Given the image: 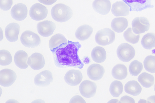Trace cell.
Segmentation results:
<instances>
[{"label":"cell","mask_w":155,"mask_h":103,"mask_svg":"<svg viewBox=\"0 0 155 103\" xmlns=\"http://www.w3.org/2000/svg\"><path fill=\"white\" fill-rule=\"evenodd\" d=\"M81 45L78 42L68 41L53 50L55 65L58 67H72L82 69L84 64L78 55Z\"/></svg>","instance_id":"1"},{"label":"cell","mask_w":155,"mask_h":103,"mask_svg":"<svg viewBox=\"0 0 155 103\" xmlns=\"http://www.w3.org/2000/svg\"><path fill=\"white\" fill-rule=\"evenodd\" d=\"M51 14L54 20L63 22L71 18L73 15V11L68 6L62 3H58L52 8Z\"/></svg>","instance_id":"2"},{"label":"cell","mask_w":155,"mask_h":103,"mask_svg":"<svg viewBox=\"0 0 155 103\" xmlns=\"http://www.w3.org/2000/svg\"><path fill=\"white\" fill-rule=\"evenodd\" d=\"M114 32L109 28H104L98 31L95 37L96 42L102 46H106L113 43L115 39Z\"/></svg>","instance_id":"3"},{"label":"cell","mask_w":155,"mask_h":103,"mask_svg":"<svg viewBox=\"0 0 155 103\" xmlns=\"http://www.w3.org/2000/svg\"><path fill=\"white\" fill-rule=\"evenodd\" d=\"M22 44L27 47L34 48L37 47L41 43V39L37 34L29 30L24 32L20 37Z\"/></svg>","instance_id":"4"},{"label":"cell","mask_w":155,"mask_h":103,"mask_svg":"<svg viewBox=\"0 0 155 103\" xmlns=\"http://www.w3.org/2000/svg\"><path fill=\"white\" fill-rule=\"evenodd\" d=\"M117 53L120 60L124 62H128L134 57L135 52L131 45L127 43H123L118 47Z\"/></svg>","instance_id":"5"},{"label":"cell","mask_w":155,"mask_h":103,"mask_svg":"<svg viewBox=\"0 0 155 103\" xmlns=\"http://www.w3.org/2000/svg\"><path fill=\"white\" fill-rule=\"evenodd\" d=\"M132 26L133 32L136 34H139L147 31L149 29L150 24L145 17H137L133 20Z\"/></svg>","instance_id":"6"},{"label":"cell","mask_w":155,"mask_h":103,"mask_svg":"<svg viewBox=\"0 0 155 103\" xmlns=\"http://www.w3.org/2000/svg\"><path fill=\"white\" fill-rule=\"evenodd\" d=\"M48 10L42 5L37 3L33 5L29 10V15L33 20L39 21L44 19L47 16Z\"/></svg>","instance_id":"7"},{"label":"cell","mask_w":155,"mask_h":103,"mask_svg":"<svg viewBox=\"0 0 155 103\" xmlns=\"http://www.w3.org/2000/svg\"><path fill=\"white\" fill-rule=\"evenodd\" d=\"M130 8V11H141L147 8H151V0H122Z\"/></svg>","instance_id":"8"},{"label":"cell","mask_w":155,"mask_h":103,"mask_svg":"<svg viewBox=\"0 0 155 103\" xmlns=\"http://www.w3.org/2000/svg\"><path fill=\"white\" fill-rule=\"evenodd\" d=\"M17 76L13 70L5 69L0 71V84L4 87H9L15 81Z\"/></svg>","instance_id":"9"},{"label":"cell","mask_w":155,"mask_h":103,"mask_svg":"<svg viewBox=\"0 0 155 103\" xmlns=\"http://www.w3.org/2000/svg\"><path fill=\"white\" fill-rule=\"evenodd\" d=\"M97 85L94 82L88 80H85L80 84L79 90L81 95L84 97L90 98L96 93Z\"/></svg>","instance_id":"10"},{"label":"cell","mask_w":155,"mask_h":103,"mask_svg":"<svg viewBox=\"0 0 155 103\" xmlns=\"http://www.w3.org/2000/svg\"><path fill=\"white\" fill-rule=\"evenodd\" d=\"M56 26L52 21L45 20L38 22L37 29L39 34L44 37H48L52 34Z\"/></svg>","instance_id":"11"},{"label":"cell","mask_w":155,"mask_h":103,"mask_svg":"<svg viewBox=\"0 0 155 103\" xmlns=\"http://www.w3.org/2000/svg\"><path fill=\"white\" fill-rule=\"evenodd\" d=\"M83 76L78 70L71 69L68 71L64 76L66 82L68 85L75 86L79 85L82 80Z\"/></svg>","instance_id":"12"},{"label":"cell","mask_w":155,"mask_h":103,"mask_svg":"<svg viewBox=\"0 0 155 103\" xmlns=\"http://www.w3.org/2000/svg\"><path fill=\"white\" fill-rule=\"evenodd\" d=\"M53 80L52 74L48 70L42 71L37 74L34 79L35 85L39 86H46L49 85Z\"/></svg>","instance_id":"13"},{"label":"cell","mask_w":155,"mask_h":103,"mask_svg":"<svg viewBox=\"0 0 155 103\" xmlns=\"http://www.w3.org/2000/svg\"><path fill=\"white\" fill-rule=\"evenodd\" d=\"M105 72L104 67L99 64L94 63L89 66L87 70V74L89 78L94 81L100 79Z\"/></svg>","instance_id":"14"},{"label":"cell","mask_w":155,"mask_h":103,"mask_svg":"<svg viewBox=\"0 0 155 103\" xmlns=\"http://www.w3.org/2000/svg\"><path fill=\"white\" fill-rule=\"evenodd\" d=\"M28 9L26 6L23 4L20 3L14 5L11 9V14L15 20L21 21L27 17Z\"/></svg>","instance_id":"15"},{"label":"cell","mask_w":155,"mask_h":103,"mask_svg":"<svg viewBox=\"0 0 155 103\" xmlns=\"http://www.w3.org/2000/svg\"><path fill=\"white\" fill-rule=\"evenodd\" d=\"M27 63L33 69L38 70L44 67L45 61L43 56L41 54L35 53L28 58Z\"/></svg>","instance_id":"16"},{"label":"cell","mask_w":155,"mask_h":103,"mask_svg":"<svg viewBox=\"0 0 155 103\" xmlns=\"http://www.w3.org/2000/svg\"><path fill=\"white\" fill-rule=\"evenodd\" d=\"M20 27L15 23H12L8 24L5 29V37L10 42L16 41L18 38Z\"/></svg>","instance_id":"17"},{"label":"cell","mask_w":155,"mask_h":103,"mask_svg":"<svg viewBox=\"0 0 155 103\" xmlns=\"http://www.w3.org/2000/svg\"><path fill=\"white\" fill-rule=\"evenodd\" d=\"M111 11L115 16H126L129 13L130 8L124 2L117 1L113 4Z\"/></svg>","instance_id":"18"},{"label":"cell","mask_w":155,"mask_h":103,"mask_svg":"<svg viewBox=\"0 0 155 103\" xmlns=\"http://www.w3.org/2000/svg\"><path fill=\"white\" fill-rule=\"evenodd\" d=\"M92 7L96 12L105 15L110 11L111 5L109 0H94L92 3Z\"/></svg>","instance_id":"19"},{"label":"cell","mask_w":155,"mask_h":103,"mask_svg":"<svg viewBox=\"0 0 155 103\" xmlns=\"http://www.w3.org/2000/svg\"><path fill=\"white\" fill-rule=\"evenodd\" d=\"M93 31V29L90 26L87 24L83 25L77 29L75 32V36L80 40H84L89 38Z\"/></svg>","instance_id":"20"},{"label":"cell","mask_w":155,"mask_h":103,"mask_svg":"<svg viewBox=\"0 0 155 103\" xmlns=\"http://www.w3.org/2000/svg\"><path fill=\"white\" fill-rule=\"evenodd\" d=\"M28 56L27 53L23 50L17 51L14 56V61L16 65L19 68L24 69L28 66L27 62Z\"/></svg>","instance_id":"21"},{"label":"cell","mask_w":155,"mask_h":103,"mask_svg":"<svg viewBox=\"0 0 155 103\" xmlns=\"http://www.w3.org/2000/svg\"><path fill=\"white\" fill-rule=\"evenodd\" d=\"M127 19L124 17H117L114 18L111 21V27L114 31L120 33L123 32L127 27Z\"/></svg>","instance_id":"22"},{"label":"cell","mask_w":155,"mask_h":103,"mask_svg":"<svg viewBox=\"0 0 155 103\" xmlns=\"http://www.w3.org/2000/svg\"><path fill=\"white\" fill-rule=\"evenodd\" d=\"M111 73L114 78L118 80L123 79L127 75V68L124 64H117L113 68Z\"/></svg>","instance_id":"23"},{"label":"cell","mask_w":155,"mask_h":103,"mask_svg":"<svg viewBox=\"0 0 155 103\" xmlns=\"http://www.w3.org/2000/svg\"><path fill=\"white\" fill-rule=\"evenodd\" d=\"M91 56L93 61L97 63L104 62L106 58V52L102 47L97 46L94 47L91 52Z\"/></svg>","instance_id":"24"},{"label":"cell","mask_w":155,"mask_h":103,"mask_svg":"<svg viewBox=\"0 0 155 103\" xmlns=\"http://www.w3.org/2000/svg\"><path fill=\"white\" fill-rule=\"evenodd\" d=\"M124 90L128 94L137 96L141 93L142 88L137 81L131 80L128 81L125 84Z\"/></svg>","instance_id":"25"},{"label":"cell","mask_w":155,"mask_h":103,"mask_svg":"<svg viewBox=\"0 0 155 103\" xmlns=\"http://www.w3.org/2000/svg\"><path fill=\"white\" fill-rule=\"evenodd\" d=\"M65 37L61 34H57L53 35L50 39L49 46L51 50H53L61 44L68 42Z\"/></svg>","instance_id":"26"},{"label":"cell","mask_w":155,"mask_h":103,"mask_svg":"<svg viewBox=\"0 0 155 103\" xmlns=\"http://www.w3.org/2000/svg\"><path fill=\"white\" fill-rule=\"evenodd\" d=\"M141 44L146 49L150 50L155 47V34L149 33L145 35L142 38Z\"/></svg>","instance_id":"27"},{"label":"cell","mask_w":155,"mask_h":103,"mask_svg":"<svg viewBox=\"0 0 155 103\" xmlns=\"http://www.w3.org/2000/svg\"><path fill=\"white\" fill-rule=\"evenodd\" d=\"M138 80L143 86L147 88L150 87L153 85L154 78L152 75L144 72L139 76Z\"/></svg>","instance_id":"28"},{"label":"cell","mask_w":155,"mask_h":103,"mask_svg":"<svg viewBox=\"0 0 155 103\" xmlns=\"http://www.w3.org/2000/svg\"><path fill=\"white\" fill-rule=\"evenodd\" d=\"M109 91L113 97H118L123 92V85L122 83L119 81H114L110 85Z\"/></svg>","instance_id":"29"},{"label":"cell","mask_w":155,"mask_h":103,"mask_svg":"<svg viewBox=\"0 0 155 103\" xmlns=\"http://www.w3.org/2000/svg\"><path fill=\"white\" fill-rule=\"evenodd\" d=\"M124 38L127 41L132 44H136L139 41L140 35L135 34L132 32L131 27L128 28L123 34Z\"/></svg>","instance_id":"30"},{"label":"cell","mask_w":155,"mask_h":103,"mask_svg":"<svg viewBox=\"0 0 155 103\" xmlns=\"http://www.w3.org/2000/svg\"><path fill=\"white\" fill-rule=\"evenodd\" d=\"M143 65L147 71L151 73H155V56H147L143 61Z\"/></svg>","instance_id":"31"},{"label":"cell","mask_w":155,"mask_h":103,"mask_svg":"<svg viewBox=\"0 0 155 103\" xmlns=\"http://www.w3.org/2000/svg\"><path fill=\"white\" fill-rule=\"evenodd\" d=\"M143 68L142 63L137 60H134L130 64L129 71L133 76H137L140 73Z\"/></svg>","instance_id":"32"},{"label":"cell","mask_w":155,"mask_h":103,"mask_svg":"<svg viewBox=\"0 0 155 103\" xmlns=\"http://www.w3.org/2000/svg\"><path fill=\"white\" fill-rule=\"evenodd\" d=\"M12 61L10 53L7 50H2L0 51V64L2 66L10 64Z\"/></svg>","instance_id":"33"},{"label":"cell","mask_w":155,"mask_h":103,"mask_svg":"<svg viewBox=\"0 0 155 103\" xmlns=\"http://www.w3.org/2000/svg\"><path fill=\"white\" fill-rule=\"evenodd\" d=\"M12 4L13 0H0V8L4 11L9 10Z\"/></svg>","instance_id":"34"},{"label":"cell","mask_w":155,"mask_h":103,"mask_svg":"<svg viewBox=\"0 0 155 103\" xmlns=\"http://www.w3.org/2000/svg\"><path fill=\"white\" fill-rule=\"evenodd\" d=\"M70 103H86L85 100L81 96L75 95L71 99Z\"/></svg>","instance_id":"35"},{"label":"cell","mask_w":155,"mask_h":103,"mask_svg":"<svg viewBox=\"0 0 155 103\" xmlns=\"http://www.w3.org/2000/svg\"><path fill=\"white\" fill-rule=\"evenodd\" d=\"M120 103H135L134 99L131 97L127 95L122 97L120 101Z\"/></svg>","instance_id":"36"},{"label":"cell","mask_w":155,"mask_h":103,"mask_svg":"<svg viewBox=\"0 0 155 103\" xmlns=\"http://www.w3.org/2000/svg\"><path fill=\"white\" fill-rule=\"evenodd\" d=\"M40 2L46 5H51L55 2L57 0H38Z\"/></svg>","instance_id":"37"},{"label":"cell","mask_w":155,"mask_h":103,"mask_svg":"<svg viewBox=\"0 0 155 103\" xmlns=\"http://www.w3.org/2000/svg\"><path fill=\"white\" fill-rule=\"evenodd\" d=\"M147 101L148 103H155V95L149 97L148 98Z\"/></svg>","instance_id":"38"},{"label":"cell","mask_w":155,"mask_h":103,"mask_svg":"<svg viewBox=\"0 0 155 103\" xmlns=\"http://www.w3.org/2000/svg\"><path fill=\"white\" fill-rule=\"evenodd\" d=\"M154 90L155 91V84L154 85Z\"/></svg>","instance_id":"39"}]
</instances>
